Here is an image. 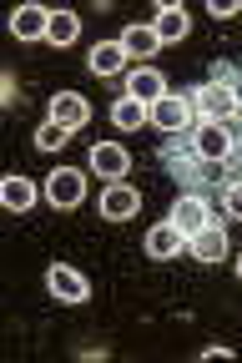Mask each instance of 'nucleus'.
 I'll use <instances>...</instances> for the list:
<instances>
[{"label": "nucleus", "instance_id": "nucleus-1", "mask_svg": "<svg viewBox=\"0 0 242 363\" xmlns=\"http://www.w3.org/2000/svg\"><path fill=\"white\" fill-rule=\"evenodd\" d=\"M45 288H51L56 303H86L91 298V283L81 278L76 267H66V262H56L51 272H45Z\"/></svg>", "mask_w": 242, "mask_h": 363}, {"label": "nucleus", "instance_id": "nucleus-2", "mask_svg": "<svg viewBox=\"0 0 242 363\" xmlns=\"http://www.w3.org/2000/svg\"><path fill=\"white\" fill-rule=\"evenodd\" d=\"M91 172L106 177V182H121V177L131 172V152H126L121 142H96V147H91Z\"/></svg>", "mask_w": 242, "mask_h": 363}, {"label": "nucleus", "instance_id": "nucleus-3", "mask_svg": "<svg viewBox=\"0 0 242 363\" xmlns=\"http://www.w3.org/2000/svg\"><path fill=\"white\" fill-rule=\"evenodd\" d=\"M51 121H61L66 131H81L91 121V101L81 96V91H56L51 96Z\"/></svg>", "mask_w": 242, "mask_h": 363}, {"label": "nucleus", "instance_id": "nucleus-4", "mask_svg": "<svg viewBox=\"0 0 242 363\" xmlns=\"http://www.w3.org/2000/svg\"><path fill=\"white\" fill-rule=\"evenodd\" d=\"M81 192H86V182H81L76 167H61V172L45 177V197H51V207H76Z\"/></svg>", "mask_w": 242, "mask_h": 363}, {"label": "nucleus", "instance_id": "nucleus-5", "mask_svg": "<svg viewBox=\"0 0 242 363\" xmlns=\"http://www.w3.org/2000/svg\"><path fill=\"white\" fill-rule=\"evenodd\" d=\"M126 96H131V101H141V106H157V101L167 96V81H162V71H152V66H136V71L126 76Z\"/></svg>", "mask_w": 242, "mask_h": 363}, {"label": "nucleus", "instance_id": "nucleus-6", "mask_svg": "<svg viewBox=\"0 0 242 363\" xmlns=\"http://www.w3.org/2000/svg\"><path fill=\"white\" fill-rule=\"evenodd\" d=\"M172 227H182V233L192 238V233H202V227H212V212H207V202L202 197H177V207H172V217H167Z\"/></svg>", "mask_w": 242, "mask_h": 363}, {"label": "nucleus", "instance_id": "nucleus-7", "mask_svg": "<svg viewBox=\"0 0 242 363\" xmlns=\"http://www.w3.org/2000/svg\"><path fill=\"white\" fill-rule=\"evenodd\" d=\"M136 207H141V197L126 187V182H111L101 192V217L106 222H126V217H136Z\"/></svg>", "mask_w": 242, "mask_h": 363}, {"label": "nucleus", "instance_id": "nucleus-8", "mask_svg": "<svg viewBox=\"0 0 242 363\" xmlns=\"http://www.w3.org/2000/svg\"><path fill=\"white\" fill-rule=\"evenodd\" d=\"M121 51H126L131 61H152V56L162 51V35H157L152 26H126V30H121Z\"/></svg>", "mask_w": 242, "mask_h": 363}, {"label": "nucleus", "instance_id": "nucleus-9", "mask_svg": "<svg viewBox=\"0 0 242 363\" xmlns=\"http://www.w3.org/2000/svg\"><path fill=\"white\" fill-rule=\"evenodd\" d=\"M152 121H157L162 131H182V126L192 121V96H172V91H167V96L152 106Z\"/></svg>", "mask_w": 242, "mask_h": 363}, {"label": "nucleus", "instance_id": "nucleus-10", "mask_svg": "<svg viewBox=\"0 0 242 363\" xmlns=\"http://www.w3.org/2000/svg\"><path fill=\"white\" fill-rule=\"evenodd\" d=\"M45 30H51V11H40V6H21L11 16V35L16 40H40Z\"/></svg>", "mask_w": 242, "mask_h": 363}, {"label": "nucleus", "instance_id": "nucleus-11", "mask_svg": "<svg viewBox=\"0 0 242 363\" xmlns=\"http://www.w3.org/2000/svg\"><path fill=\"white\" fill-rule=\"evenodd\" d=\"M35 197H40V187L31 177H6V182H0V202H6L11 212H31Z\"/></svg>", "mask_w": 242, "mask_h": 363}, {"label": "nucleus", "instance_id": "nucleus-12", "mask_svg": "<svg viewBox=\"0 0 242 363\" xmlns=\"http://www.w3.org/2000/svg\"><path fill=\"white\" fill-rule=\"evenodd\" d=\"M192 257H197V262H222L227 257V233L217 222L202 227V233H192Z\"/></svg>", "mask_w": 242, "mask_h": 363}, {"label": "nucleus", "instance_id": "nucleus-13", "mask_svg": "<svg viewBox=\"0 0 242 363\" xmlns=\"http://www.w3.org/2000/svg\"><path fill=\"white\" fill-rule=\"evenodd\" d=\"M227 147H232L227 126H217V121H202V126H197V152H202L207 162H222V157H227Z\"/></svg>", "mask_w": 242, "mask_h": 363}, {"label": "nucleus", "instance_id": "nucleus-14", "mask_svg": "<svg viewBox=\"0 0 242 363\" xmlns=\"http://www.w3.org/2000/svg\"><path fill=\"white\" fill-rule=\"evenodd\" d=\"M182 242H187V233H182V227H172V222H162V227H152V233H147V252H152V257H177Z\"/></svg>", "mask_w": 242, "mask_h": 363}, {"label": "nucleus", "instance_id": "nucleus-15", "mask_svg": "<svg viewBox=\"0 0 242 363\" xmlns=\"http://www.w3.org/2000/svg\"><path fill=\"white\" fill-rule=\"evenodd\" d=\"M192 106H202L207 116H227V111L237 106V96H232V86H222V81H217V86H202L197 96H192Z\"/></svg>", "mask_w": 242, "mask_h": 363}, {"label": "nucleus", "instance_id": "nucleus-16", "mask_svg": "<svg viewBox=\"0 0 242 363\" xmlns=\"http://www.w3.org/2000/svg\"><path fill=\"white\" fill-rule=\"evenodd\" d=\"M121 61H131V56L121 51V40H101V45L91 51V71H96V76H116Z\"/></svg>", "mask_w": 242, "mask_h": 363}, {"label": "nucleus", "instance_id": "nucleus-17", "mask_svg": "<svg viewBox=\"0 0 242 363\" xmlns=\"http://www.w3.org/2000/svg\"><path fill=\"white\" fill-rule=\"evenodd\" d=\"M81 35V16L76 11H51V30H45V40L51 45H71Z\"/></svg>", "mask_w": 242, "mask_h": 363}, {"label": "nucleus", "instance_id": "nucleus-18", "mask_svg": "<svg viewBox=\"0 0 242 363\" xmlns=\"http://www.w3.org/2000/svg\"><path fill=\"white\" fill-rule=\"evenodd\" d=\"M111 121H116L121 131H136L141 121H152V106H141V101H131V96H121V101L111 106Z\"/></svg>", "mask_w": 242, "mask_h": 363}, {"label": "nucleus", "instance_id": "nucleus-19", "mask_svg": "<svg viewBox=\"0 0 242 363\" xmlns=\"http://www.w3.org/2000/svg\"><path fill=\"white\" fill-rule=\"evenodd\" d=\"M187 26H192V21H187V11H182V6H167V11L157 16V26H152V30H157V35H162V45H167V40H182V35H187Z\"/></svg>", "mask_w": 242, "mask_h": 363}, {"label": "nucleus", "instance_id": "nucleus-20", "mask_svg": "<svg viewBox=\"0 0 242 363\" xmlns=\"http://www.w3.org/2000/svg\"><path fill=\"white\" fill-rule=\"evenodd\" d=\"M66 136H71V131H66L61 121H45V126L35 131V147H40V152H61V147H66Z\"/></svg>", "mask_w": 242, "mask_h": 363}, {"label": "nucleus", "instance_id": "nucleus-21", "mask_svg": "<svg viewBox=\"0 0 242 363\" xmlns=\"http://www.w3.org/2000/svg\"><path fill=\"white\" fill-rule=\"evenodd\" d=\"M242 11V0H212V16L217 21H227V16H237Z\"/></svg>", "mask_w": 242, "mask_h": 363}, {"label": "nucleus", "instance_id": "nucleus-22", "mask_svg": "<svg viewBox=\"0 0 242 363\" xmlns=\"http://www.w3.org/2000/svg\"><path fill=\"white\" fill-rule=\"evenodd\" d=\"M227 212L242 217V182H232V187H227Z\"/></svg>", "mask_w": 242, "mask_h": 363}, {"label": "nucleus", "instance_id": "nucleus-23", "mask_svg": "<svg viewBox=\"0 0 242 363\" xmlns=\"http://www.w3.org/2000/svg\"><path fill=\"white\" fill-rule=\"evenodd\" d=\"M202 358H232V348L227 343H212V348H202Z\"/></svg>", "mask_w": 242, "mask_h": 363}, {"label": "nucleus", "instance_id": "nucleus-24", "mask_svg": "<svg viewBox=\"0 0 242 363\" xmlns=\"http://www.w3.org/2000/svg\"><path fill=\"white\" fill-rule=\"evenodd\" d=\"M237 272H242V262H237Z\"/></svg>", "mask_w": 242, "mask_h": 363}]
</instances>
